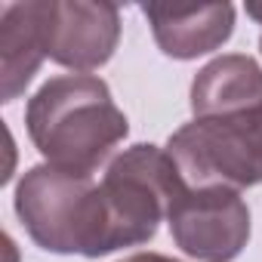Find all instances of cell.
I'll use <instances>...</instances> for the list:
<instances>
[{
  "mask_svg": "<svg viewBox=\"0 0 262 262\" xmlns=\"http://www.w3.org/2000/svg\"><path fill=\"white\" fill-rule=\"evenodd\" d=\"M167 222L176 247L198 262H231L250 241V207L241 191L222 185H185Z\"/></svg>",
  "mask_w": 262,
  "mask_h": 262,
  "instance_id": "obj_5",
  "label": "cell"
},
{
  "mask_svg": "<svg viewBox=\"0 0 262 262\" xmlns=\"http://www.w3.org/2000/svg\"><path fill=\"white\" fill-rule=\"evenodd\" d=\"M262 105V68L256 59L228 53L204 65L191 80V114L225 117Z\"/></svg>",
  "mask_w": 262,
  "mask_h": 262,
  "instance_id": "obj_8",
  "label": "cell"
},
{
  "mask_svg": "<svg viewBox=\"0 0 262 262\" xmlns=\"http://www.w3.org/2000/svg\"><path fill=\"white\" fill-rule=\"evenodd\" d=\"M43 53L74 71L105 65L120 40V10L114 4L80 0H40Z\"/></svg>",
  "mask_w": 262,
  "mask_h": 262,
  "instance_id": "obj_6",
  "label": "cell"
},
{
  "mask_svg": "<svg viewBox=\"0 0 262 262\" xmlns=\"http://www.w3.org/2000/svg\"><path fill=\"white\" fill-rule=\"evenodd\" d=\"M0 59H4V102H13L47 59L40 37V0L0 4Z\"/></svg>",
  "mask_w": 262,
  "mask_h": 262,
  "instance_id": "obj_9",
  "label": "cell"
},
{
  "mask_svg": "<svg viewBox=\"0 0 262 262\" xmlns=\"http://www.w3.org/2000/svg\"><path fill=\"white\" fill-rule=\"evenodd\" d=\"M28 136L50 167L93 176L99 164L129 133L126 114L96 74L50 77L28 102Z\"/></svg>",
  "mask_w": 262,
  "mask_h": 262,
  "instance_id": "obj_1",
  "label": "cell"
},
{
  "mask_svg": "<svg viewBox=\"0 0 262 262\" xmlns=\"http://www.w3.org/2000/svg\"><path fill=\"white\" fill-rule=\"evenodd\" d=\"M16 213L31 241L50 253L105 256L120 250L102 182L50 164L31 167L16 188Z\"/></svg>",
  "mask_w": 262,
  "mask_h": 262,
  "instance_id": "obj_2",
  "label": "cell"
},
{
  "mask_svg": "<svg viewBox=\"0 0 262 262\" xmlns=\"http://www.w3.org/2000/svg\"><path fill=\"white\" fill-rule=\"evenodd\" d=\"M247 13L262 25V4H247ZM259 50H262V34H259Z\"/></svg>",
  "mask_w": 262,
  "mask_h": 262,
  "instance_id": "obj_11",
  "label": "cell"
},
{
  "mask_svg": "<svg viewBox=\"0 0 262 262\" xmlns=\"http://www.w3.org/2000/svg\"><path fill=\"white\" fill-rule=\"evenodd\" d=\"M185 185L170 151L158 145H133L117 155L102 176L117 247L148 244Z\"/></svg>",
  "mask_w": 262,
  "mask_h": 262,
  "instance_id": "obj_4",
  "label": "cell"
},
{
  "mask_svg": "<svg viewBox=\"0 0 262 262\" xmlns=\"http://www.w3.org/2000/svg\"><path fill=\"white\" fill-rule=\"evenodd\" d=\"M120 262H179V259H170V256H161V253H136V256H126Z\"/></svg>",
  "mask_w": 262,
  "mask_h": 262,
  "instance_id": "obj_10",
  "label": "cell"
},
{
  "mask_svg": "<svg viewBox=\"0 0 262 262\" xmlns=\"http://www.w3.org/2000/svg\"><path fill=\"white\" fill-rule=\"evenodd\" d=\"M142 16L151 25L158 47L170 59H198L219 50L234 31L231 4H204V7H170L148 4Z\"/></svg>",
  "mask_w": 262,
  "mask_h": 262,
  "instance_id": "obj_7",
  "label": "cell"
},
{
  "mask_svg": "<svg viewBox=\"0 0 262 262\" xmlns=\"http://www.w3.org/2000/svg\"><path fill=\"white\" fill-rule=\"evenodd\" d=\"M170 158L188 185L250 188L262 182V105L191 120L170 136Z\"/></svg>",
  "mask_w": 262,
  "mask_h": 262,
  "instance_id": "obj_3",
  "label": "cell"
}]
</instances>
